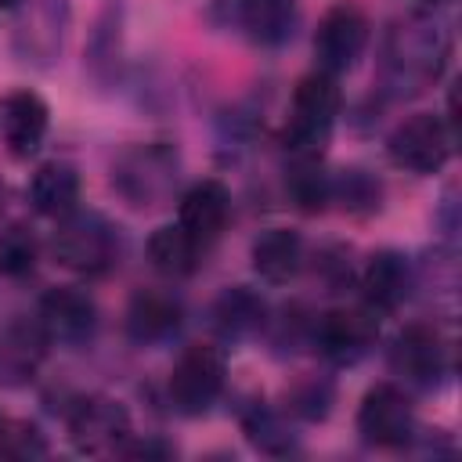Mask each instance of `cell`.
Masks as SVG:
<instances>
[{"label":"cell","instance_id":"1","mask_svg":"<svg viewBox=\"0 0 462 462\" xmlns=\"http://www.w3.org/2000/svg\"><path fill=\"white\" fill-rule=\"evenodd\" d=\"M339 116V87L328 72H310L296 83L289 123H285V148L292 155H318L336 126Z\"/></svg>","mask_w":462,"mask_h":462},{"label":"cell","instance_id":"2","mask_svg":"<svg viewBox=\"0 0 462 462\" xmlns=\"http://www.w3.org/2000/svg\"><path fill=\"white\" fill-rule=\"evenodd\" d=\"M54 256L58 263H65L76 274H105L116 263V235L112 224L97 213H83L72 209L69 217L58 220L54 231Z\"/></svg>","mask_w":462,"mask_h":462},{"label":"cell","instance_id":"3","mask_svg":"<svg viewBox=\"0 0 462 462\" xmlns=\"http://www.w3.org/2000/svg\"><path fill=\"white\" fill-rule=\"evenodd\" d=\"M444 61V32L430 18H408L404 25L393 29L390 47H386V69L393 83L404 87H422L440 72Z\"/></svg>","mask_w":462,"mask_h":462},{"label":"cell","instance_id":"4","mask_svg":"<svg viewBox=\"0 0 462 462\" xmlns=\"http://www.w3.org/2000/svg\"><path fill=\"white\" fill-rule=\"evenodd\" d=\"M224 379H227V365L217 346L209 343L188 346L170 372V401L180 415H202L224 393Z\"/></svg>","mask_w":462,"mask_h":462},{"label":"cell","instance_id":"5","mask_svg":"<svg viewBox=\"0 0 462 462\" xmlns=\"http://www.w3.org/2000/svg\"><path fill=\"white\" fill-rule=\"evenodd\" d=\"M451 126L433 116V112H415L411 119H404L386 148H390V159L401 166V170H411V173H437L448 155H451Z\"/></svg>","mask_w":462,"mask_h":462},{"label":"cell","instance_id":"6","mask_svg":"<svg viewBox=\"0 0 462 462\" xmlns=\"http://www.w3.org/2000/svg\"><path fill=\"white\" fill-rule=\"evenodd\" d=\"M69 437L83 455H123L130 415L112 397H83L69 411Z\"/></svg>","mask_w":462,"mask_h":462},{"label":"cell","instance_id":"7","mask_svg":"<svg viewBox=\"0 0 462 462\" xmlns=\"http://www.w3.org/2000/svg\"><path fill=\"white\" fill-rule=\"evenodd\" d=\"M379 339V314L372 307H336L318 318L314 325V343L318 350L336 361V365H354L361 361Z\"/></svg>","mask_w":462,"mask_h":462},{"label":"cell","instance_id":"8","mask_svg":"<svg viewBox=\"0 0 462 462\" xmlns=\"http://www.w3.org/2000/svg\"><path fill=\"white\" fill-rule=\"evenodd\" d=\"M357 433L375 448H404L415 433V408L393 383H379L357 408Z\"/></svg>","mask_w":462,"mask_h":462},{"label":"cell","instance_id":"9","mask_svg":"<svg viewBox=\"0 0 462 462\" xmlns=\"http://www.w3.org/2000/svg\"><path fill=\"white\" fill-rule=\"evenodd\" d=\"M217 11L224 25L260 47H282L300 25L296 0H217Z\"/></svg>","mask_w":462,"mask_h":462},{"label":"cell","instance_id":"10","mask_svg":"<svg viewBox=\"0 0 462 462\" xmlns=\"http://www.w3.org/2000/svg\"><path fill=\"white\" fill-rule=\"evenodd\" d=\"M365 43H368V18L350 4H336L332 11H325V18L318 22V32H314L318 72L339 76V72L354 69Z\"/></svg>","mask_w":462,"mask_h":462},{"label":"cell","instance_id":"11","mask_svg":"<svg viewBox=\"0 0 462 462\" xmlns=\"http://www.w3.org/2000/svg\"><path fill=\"white\" fill-rule=\"evenodd\" d=\"M390 368L411 386H437L448 375V343L430 325H408L390 346Z\"/></svg>","mask_w":462,"mask_h":462},{"label":"cell","instance_id":"12","mask_svg":"<svg viewBox=\"0 0 462 462\" xmlns=\"http://www.w3.org/2000/svg\"><path fill=\"white\" fill-rule=\"evenodd\" d=\"M173 177H177V159L170 148H159V144L123 155L116 170V184L134 206H152L155 199H162Z\"/></svg>","mask_w":462,"mask_h":462},{"label":"cell","instance_id":"13","mask_svg":"<svg viewBox=\"0 0 462 462\" xmlns=\"http://www.w3.org/2000/svg\"><path fill=\"white\" fill-rule=\"evenodd\" d=\"M36 321L43 325L51 343L58 339V343L76 346V343L90 339V332L97 325V310H94V300L87 292H79L72 285H58V289L43 292Z\"/></svg>","mask_w":462,"mask_h":462},{"label":"cell","instance_id":"14","mask_svg":"<svg viewBox=\"0 0 462 462\" xmlns=\"http://www.w3.org/2000/svg\"><path fill=\"white\" fill-rule=\"evenodd\" d=\"M47 123H51V112L40 94L11 90L7 97H0V141L7 144L11 155L18 159L36 155V148L47 137Z\"/></svg>","mask_w":462,"mask_h":462},{"label":"cell","instance_id":"15","mask_svg":"<svg viewBox=\"0 0 462 462\" xmlns=\"http://www.w3.org/2000/svg\"><path fill=\"white\" fill-rule=\"evenodd\" d=\"M227 217H231V195L220 180H195L184 199H180V217L177 224L206 249L220 238V231L227 227Z\"/></svg>","mask_w":462,"mask_h":462},{"label":"cell","instance_id":"16","mask_svg":"<svg viewBox=\"0 0 462 462\" xmlns=\"http://www.w3.org/2000/svg\"><path fill=\"white\" fill-rule=\"evenodd\" d=\"M361 296H365V307H372L375 314L397 310L411 296V263H408V256L397 253V249H379L365 263Z\"/></svg>","mask_w":462,"mask_h":462},{"label":"cell","instance_id":"17","mask_svg":"<svg viewBox=\"0 0 462 462\" xmlns=\"http://www.w3.org/2000/svg\"><path fill=\"white\" fill-rule=\"evenodd\" d=\"M47 343L51 339H47V332H43V325L36 318L32 321L29 318L11 321L0 332V379L11 383V386L32 379L40 361H43V354H47Z\"/></svg>","mask_w":462,"mask_h":462},{"label":"cell","instance_id":"18","mask_svg":"<svg viewBox=\"0 0 462 462\" xmlns=\"http://www.w3.org/2000/svg\"><path fill=\"white\" fill-rule=\"evenodd\" d=\"M180 314L184 310H180L177 296L159 292V289H144L130 300L126 328L137 343H162L180 328Z\"/></svg>","mask_w":462,"mask_h":462},{"label":"cell","instance_id":"19","mask_svg":"<svg viewBox=\"0 0 462 462\" xmlns=\"http://www.w3.org/2000/svg\"><path fill=\"white\" fill-rule=\"evenodd\" d=\"M300 263H303V242L289 227H267L253 242V267L271 285L292 282L300 274Z\"/></svg>","mask_w":462,"mask_h":462},{"label":"cell","instance_id":"20","mask_svg":"<svg viewBox=\"0 0 462 462\" xmlns=\"http://www.w3.org/2000/svg\"><path fill=\"white\" fill-rule=\"evenodd\" d=\"M29 199L43 217H69L79 202V173L69 162H43L29 180Z\"/></svg>","mask_w":462,"mask_h":462},{"label":"cell","instance_id":"21","mask_svg":"<svg viewBox=\"0 0 462 462\" xmlns=\"http://www.w3.org/2000/svg\"><path fill=\"white\" fill-rule=\"evenodd\" d=\"M263 321H267V303L249 285H235V289L220 292V300L213 303V325L224 339H245V336L260 332Z\"/></svg>","mask_w":462,"mask_h":462},{"label":"cell","instance_id":"22","mask_svg":"<svg viewBox=\"0 0 462 462\" xmlns=\"http://www.w3.org/2000/svg\"><path fill=\"white\" fill-rule=\"evenodd\" d=\"M202 253H206V249H202L180 224H162V227H155L152 238H148V260H152V267H155L159 274H166V278H184V274H191V271L199 267Z\"/></svg>","mask_w":462,"mask_h":462},{"label":"cell","instance_id":"23","mask_svg":"<svg viewBox=\"0 0 462 462\" xmlns=\"http://www.w3.org/2000/svg\"><path fill=\"white\" fill-rule=\"evenodd\" d=\"M289 195L307 213H318L332 202V173L318 162V155H296V166L289 170Z\"/></svg>","mask_w":462,"mask_h":462},{"label":"cell","instance_id":"24","mask_svg":"<svg viewBox=\"0 0 462 462\" xmlns=\"http://www.w3.org/2000/svg\"><path fill=\"white\" fill-rule=\"evenodd\" d=\"M332 202H343V209L350 213H368L379 206V184L365 170L332 173Z\"/></svg>","mask_w":462,"mask_h":462},{"label":"cell","instance_id":"25","mask_svg":"<svg viewBox=\"0 0 462 462\" xmlns=\"http://www.w3.org/2000/svg\"><path fill=\"white\" fill-rule=\"evenodd\" d=\"M32 267H36V238L18 224L0 231V274L25 278Z\"/></svg>","mask_w":462,"mask_h":462},{"label":"cell","instance_id":"26","mask_svg":"<svg viewBox=\"0 0 462 462\" xmlns=\"http://www.w3.org/2000/svg\"><path fill=\"white\" fill-rule=\"evenodd\" d=\"M245 433H249V440H253L260 451H271V455H285V451L292 448V433L285 430V422H282L274 411L260 408V404L245 415Z\"/></svg>","mask_w":462,"mask_h":462},{"label":"cell","instance_id":"27","mask_svg":"<svg viewBox=\"0 0 462 462\" xmlns=\"http://www.w3.org/2000/svg\"><path fill=\"white\" fill-rule=\"evenodd\" d=\"M43 451L47 448H43L36 426L7 419L0 411V458H32V455H43Z\"/></svg>","mask_w":462,"mask_h":462},{"label":"cell","instance_id":"28","mask_svg":"<svg viewBox=\"0 0 462 462\" xmlns=\"http://www.w3.org/2000/svg\"><path fill=\"white\" fill-rule=\"evenodd\" d=\"M14 4H18V0H0V11H4V7H14Z\"/></svg>","mask_w":462,"mask_h":462},{"label":"cell","instance_id":"29","mask_svg":"<svg viewBox=\"0 0 462 462\" xmlns=\"http://www.w3.org/2000/svg\"><path fill=\"white\" fill-rule=\"evenodd\" d=\"M0 213H4V184H0Z\"/></svg>","mask_w":462,"mask_h":462},{"label":"cell","instance_id":"30","mask_svg":"<svg viewBox=\"0 0 462 462\" xmlns=\"http://www.w3.org/2000/svg\"><path fill=\"white\" fill-rule=\"evenodd\" d=\"M426 4H433V0H426Z\"/></svg>","mask_w":462,"mask_h":462}]
</instances>
